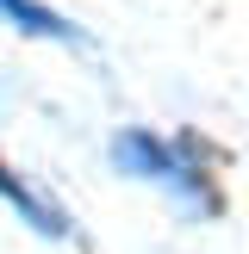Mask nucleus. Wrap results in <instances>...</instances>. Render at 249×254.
Instances as JSON below:
<instances>
[{"instance_id": "f03ea898", "label": "nucleus", "mask_w": 249, "mask_h": 254, "mask_svg": "<svg viewBox=\"0 0 249 254\" xmlns=\"http://www.w3.org/2000/svg\"><path fill=\"white\" fill-rule=\"evenodd\" d=\"M0 192H6V198H12V205H19L25 217H31L37 230H44V236H62V217H56V211H50V205H37V198L25 192L19 180H12V168H6V161H0Z\"/></svg>"}, {"instance_id": "f257e3e1", "label": "nucleus", "mask_w": 249, "mask_h": 254, "mask_svg": "<svg viewBox=\"0 0 249 254\" xmlns=\"http://www.w3.org/2000/svg\"><path fill=\"white\" fill-rule=\"evenodd\" d=\"M0 12H6L19 31H37V37H75L69 25H62L50 6H37V0H0Z\"/></svg>"}]
</instances>
